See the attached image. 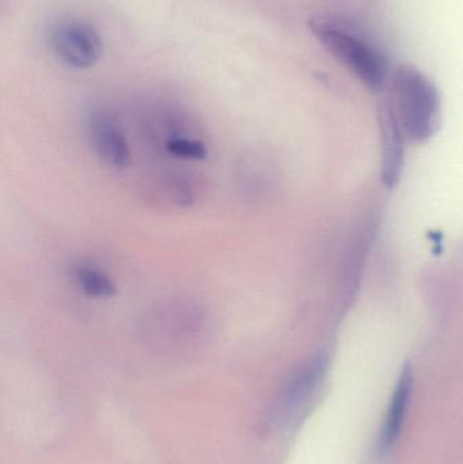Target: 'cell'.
Masks as SVG:
<instances>
[{"mask_svg":"<svg viewBox=\"0 0 463 464\" xmlns=\"http://www.w3.org/2000/svg\"><path fill=\"white\" fill-rule=\"evenodd\" d=\"M309 29L318 43L367 89L380 92L385 87L389 81V63L374 44L359 33L328 19H310Z\"/></svg>","mask_w":463,"mask_h":464,"instance_id":"obj_2","label":"cell"},{"mask_svg":"<svg viewBox=\"0 0 463 464\" xmlns=\"http://www.w3.org/2000/svg\"><path fill=\"white\" fill-rule=\"evenodd\" d=\"M168 150L170 154L185 160H204L207 155L206 146L200 141L190 139L174 138L168 141Z\"/></svg>","mask_w":463,"mask_h":464,"instance_id":"obj_9","label":"cell"},{"mask_svg":"<svg viewBox=\"0 0 463 464\" xmlns=\"http://www.w3.org/2000/svg\"><path fill=\"white\" fill-rule=\"evenodd\" d=\"M92 135L98 152L117 168L130 162V149L119 128L105 117H95L92 122Z\"/></svg>","mask_w":463,"mask_h":464,"instance_id":"obj_7","label":"cell"},{"mask_svg":"<svg viewBox=\"0 0 463 464\" xmlns=\"http://www.w3.org/2000/svg\"><path fill=\"white\" fill-rule=\"evenodd\" d=\"M329 367V359L325 353L318 354L314 359L299 368L298 372L288 382L287 389L283 397L285 416L291 420H298L299 414L304 413V409L313 400L318 387L325 379Z\"/></svg>","mask_w":463,"mask_h":464,"instance_id":"obj_4","label":"cell"},{"mask_svg":"<svg viewBox=\"0 0 463 464\" xmlns=\"http://www.w3.org/2000/svg\"><path fill=\"white\" fill-rule=\"evenodd\" d=\"M386 102L410 140L424 143L439 130L442 117L439 90L419 68L404 64L394 71Z\"/></svg>","mask_w":463,"mask_h":464,"instance_id":"obj_1","label":"cell"},{"mask_svg":"<svg viewBox=\"0 0 463 464\" xmlns=\"http://www.w3.org/2000/svg\"><path fill=\"white\" fill-rule=\"evenodd\" d=\"M380 125L382 138V181L386 188L393 189L404 171L405 135L386 101L380 108Z\"/></svg>","mask_w":463,"mask_h":464,"instance_id":"obj_5","label":"cell"},{"mask_svg":"<svg viewBox=\"0 0 463 464\" xmlns=\"http://www.w3.org/2000/svg\"><path fill=\"white\" fill-rule=\"evenodd\" d=\"M412 368H410V365H405L399 382H397L396 389H394L391 408H389L388 414H386L380 439H378V454L381 457L391 451V447L396 444L397 439L401 435L408 406H410V397H412Z\"/></svg>","mask_w":463,"mask_h":464,"instance_id":"obj_6","label":"cell"},{"mask_svg":"<svg viewBox=\"0 0 463 464\" xmlns=\"http://www.w3.org/2000/svg\"><path fill=\"white\" fill-rule=\"evenodd\" d=\"M73 277L89 296L111 297L116 295V286L109 280L108 276L98 272L94 267L76 266Z\"/></svg>","mask_w":463,"mask_h":464,"instance_id":"obj_8","label":"cell"},{"mask_svg":"<svg viewBox=\"0 0 463 464\" xmlns=\"http://www.w3.org/2000/svg\"><path fill=\"white\" fill-rule=\"evenodd\" d=\"M49 44L54 54L68 67L87 70L100 62L102 40L86 22L67 21L54 24L49 32Z\"/></svg>","mask_w":463,"mask_h":464,"instance_id":"obj_3","label":"cell"}]
</instances>
